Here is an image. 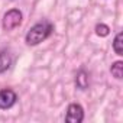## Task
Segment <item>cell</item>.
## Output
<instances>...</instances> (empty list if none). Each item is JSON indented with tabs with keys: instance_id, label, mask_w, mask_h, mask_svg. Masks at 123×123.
Segmentation results:
<instances>
[{
	"instance_id": "obj_6",
	"label": "cell",
	"mask_w": 123,
	"mask_h": 123,
	"mask_svg": "<svg viewBox=\"0 0 123 123\" xmlns=\"http://www.w3.org/2000/svg\"><path fill=\"white\" fill-rule=\"evenodd\" d=\"M75 86L80 90H87V87L90 86V75L86 70H80L75 75Z\"/></svg>"
},
{
	"instance_id": "obj_3",
	"label": "cell",
	"mask_w": 123,
	"mask_h": 123,
	"mask_svg": "<svg viewBox=\"0 0 123 123\" xmlns=\"http://www.w3.org/2000/svg\"><path fill=\"white\" fill-rule=\"evenodd\" d=\"M65 122L68 123H81L84 120V109L78 103H71L65 113Z\"/></svg>"
},
{
	"instance_id": "obj_8",
	"label": "cell",
	"mask_w": 123,
	"mask_h": 123,
	"mask_svg": "<svg viewBox=\"0 0 123 123\" xmlns=\"http://www.w3.org/2000/svg\"><path fill=\"white\" fill-rule=\"evenodd\" d=\"M122 39H123V33L119 32L114 36V41H113V49L117 55H123V42H122Z\"/></svg>"
},
{
	"instance_id": "obj_5",
	"label": "cell",
	"mask_w": 123,
	"mask_h": 123,
	"mask_svg": "<svg viewBox=\"0 0 123 123\" xmlns=\"http://www.w3.org/2000/svg\"><path fill=\"white\" fill-rule=\"evenodd\" d=\"M12 62H13L12 54L7 49H0V74L6 73L12 67Z\"/></svg>"
},
{
	"instance_id": "obj_9",
	"label": "cell",
	"mask_w": 123,
	"mask_h": 123,
	"mask_svg": "<svg viewBox=\"0 0 123 123\" xmlns=\"http://www.w3.org/2000/svg\"><path fill=\"white\" fill-rule=\"evenodd\" d=\"M109 26H106V25H97L96 26V32H97V35H100V36H107L109 35Z\"/></svg>"
},
{
	"instance_id": "obj_2",
	"label": "cell",
	"mask_w": 123,
	"mask_h": 123,
	"mask_svg": "<svg viewBox=\"0 0 123 123\" xmlns=\"http://www.w3.org/2000/svg\"><path fill=\"white\" fill-rule=\"evenodd\" d=\"M22 19H23V15H22V12L19 9H10L3 16V22H2L3 29L5 31H13V29H16L22 23Z\"/></svg>"
},
{
	"instance_id": "obj_1",
	"label": "cell",
	"mask_w": 123,
	"mask_h": 123,
	"mask_svg": "<svg viewBox=\"0 0 123 123\" xmlns=\"http://www.w3.org/2000/svg\"><path fill=\"white\" fill-rule=\"evenodd\" d=\"M54 32V25L43 19V20H39L38 23H35L29 31L28 33L25 35V42L29 45V46H35V45H39L41 42L46 41L51 33Z\"/></svg>"
},
{
	"instance_id": "obj_4",
	"label": "cell",
	"mask_w": 123,
	"mask_h": 123,
	"mask_svg": "<svg viewBox=\"0 0 123 123\" xmlns=\"http://www.w3.org/2000/svg\"><path fill=\"white\" fill-rule=\"evenodd\" d=\"M18 101V94L12 88H3L0 90V109L9 110L12 109Z\"/></svg>"
},
{
	"instance_id": "obj_7",
	"label": "cell",
	"mask_w": 123,
	"mask_h": 123,
	"mask_svg": "<svg viewBox=\"0 0 123 123\" xmlns=\"http://www.w3.org/2000/svg\"><path fill=\"white\" fill-rule=\"evenodd\" d=\"M110 73L116 80H122V77H123V62L122 61L113 62V65L110 67Z\"/></svg>"
}]
</instances>
